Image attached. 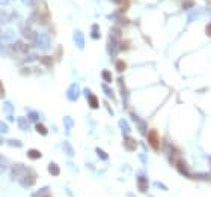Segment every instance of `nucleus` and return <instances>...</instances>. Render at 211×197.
I'll return each instance as SVG.
<instances>
[{"instance_id":"423d86ee","label":"nucleus","mask_w":211,"mask_h":197,"mask_svg":"<svg viewBox=\"0 0 211 197\" xmlns=\"http://www.w3.org/2000/svg\"><path fill=\"white\" fill-rule=\"evenodd\" d=\"M124 146H125L127 151H136V148H137V142L133 139V137H130V135H125V139H124Z\"/></svg>"},{"instance_id":"a878e982","label":"nucleus","mask_w":211,"mask_h":197,"mask_svg":"<svg viewBox=\"0 0 211 197\" xmlns=\"http://www.w3.org/2000/svg\"><path fill=\"white\" fill-rule=\"evenodd\" d=\"M8 131H9V128L6 126V123L0 120V132H3V134H5V132H8Z\"/></svg>"},{"instance_id":"2eb2a0df","label":"nucleus","mask_w":211,"mask_h":197,"mask_svg":"<svg viewBox=\"0 0 211 197\" xmlns=\"http://www.w3.org/2000/svg\"><path fill=\"white\" fill-rule=\"evenodd\" d=\"M74 36H76V41H77V45H79L80 48H83V47H84V39H83V35H82L80 32H77V33H76Z\"/></svg>"},{"instance_id":"c85d7f7f","label":"nucleus","mask_w":211,"mask_h":197,"mask_svg":"<svg viewBox=\"0 0 211 197\" xmlns=\"http://www.w3.org/2000/svg\"><path fill=\"white\" fill-rule=\"evenodd\" d=\"M5 96V87H3V83L0 81V98Z\"/></svg>"},{"instance_id":"f8f14e48","label":"nucleus","mask_w":211,"mask_h":197,"mask_svg":"<svg viewBox=\"0 0 211 197\" xmlns=\"http://www.w3.org/2000/svg\"><path fill=\"white\" fill-rule=\"evenodd\" d=\"M3 112L8 115V116H14V105L11 102H5L3 104Z\"/></svg>"},{"instance_id":"cd10ccee","label":"nucleus","mask_w":211,"mask_h":197,"mask_svg":"<svg viewBox=\"0 0 211 197\" xmlns=\"http://www.w3.org/2000/svg\"><path fill=\"white\" fill-rule=\"evenodd\" d=\"M41 62L42 63H45V65H51V59H48V57H41Z\"/></svg>"},{"instance_id":"20e7f679","label":"nucleus","mask_w":211,"mask_h":197,"mask_svg":"<svg viewBox=\"0 0 211 197\" xmlns=\"http://www.w3.org/2000/svg\"><path fill=\"white\" fill-rule=\"evenodd\" d=\"M148 187H149L148 178L143 176V175H139V176H137V190H139L140 193H146V191H148Z\"/></svg>"},{"instance_id":"473e14b6","label":"nucleus","mask_w":211,"mask_h":197,"mask_svg":"<svg viewBox=\"0 0 211 197\" xmlns=\"http://www.w3.org/2000/svg\"><path fill=\"white\" fill-rule=\"evenodd\" d=\"M149 197H154V196H149Z\"/></svg>"},{"instance_id":"7ed1b4c3","label":"nucleus","mask_w":211,"mask_h":197,"mask_svg":"<svg viewBox=\"0 0 211 197\" xmlns=\"http://www.w3.org/2000/svg\"><path fill=\"white\" fill-rule=\"evenodd\" d=\"M148 143L151 145L152 149H155V151L160 149V137H158V132L155 129H151L148 132Z\"/></svg>"},{"instance_id":"aec40b11","label":"nucleus","mask_w":211,"mask_h":197,"mask_svg":"<svg viewBox=\"0 0 211 197\" xmlns=\"http://www.w3.org/2000/svg\"><path fill=\"white\" fill-rule=\"evenodd\" d=\"M39 42H41L39 45H41L42 48H47V47L50 45V39H48L47 36H41V38H39Z\"/></svg>"},{"instance_id":"7c9ffc66","label":"nucleus","mask_w":211,"mask_h":197,"mask_svg":"<svg viewBox=\"0 0 211 197\" xmlns=\"http://www.w3.org/2000/svg\"><path fill=\"white\" fill-rule=\"evenodd\" d=\"M2 143H3V139H2V137H0V145H2Z\"/></svg>"},{"instance_id":"393cba45","label":"nucleus","mask_w":211,"mask_h":197,"mask_svg":"<svg viewBox=\"0 0 211 197\" xmlns=\"http://www.w3.org/2000/svg\"><path fill=\"white\" fill-rule=\"evenodd\" d=\"M27 119L36 123V120H38V113H36V112H30V113H29V118H27Z\"/></svg>"},{"instance_id":"5701e85b","label":"nucleus","mask_w":211,"mask_h":197,"mask_svg":"<svg viewBox=\"0 0 211 197\" xmlns=\"http://www.w3.org/2000/svg\"><path fill=\"white\" fill-rule=\"evenodd\" d=\"M119 125H121V128L124 129V132H130V126H128V123H127L124 119H122V120H119Z\"/></svg>"},{"instance_id":"9b49d317","label":"nucleus","mask_w":211,"mask_h":197,"mask_svg":"<svg viewBox=\"0 0 211 197\" xmlns=\"http://www.w3.org/2000/svg\"><path fill=\"white\" fill-rule=\"evenodd\" d=\"M48 193H50V188H48V187H42L41 190H38L36 193H33L32 197H45Z\"/></svg>"},{"instance_id":"ddd939ff","label":"nucleus","mask_w":211,"mask_h":197,"mask_svg":"<svg viewBox=\"0 0 211 197\" xmlns=\"http://www.w3.org/2000/svg\"><path fill=\"white\" fill-rule=\"evenodd\" d=\"M63 149H65V154H66L68 157H74V149H73V146H71L68 142L63 143Z\"/></svg>"},{"instance_id":"6ab92c4d","label":"nucleus","mask_w":211,"mask_h":197,"mask_svg":"<svg viewBox=\"0 0 211 197\" xmlns=\"http://www.w3.org/2000/svg\"><path fill=\"white\" fill-rule=\"evenodd\" d=\"M101 75H103V78L106 80V81H109V83L113 80V78H112V72H110V71H107V69H104V71L101 72Z\"/></svg>"},{"instance_id":"412c9836","label":"nucleus","mask_w":211,"mask_h":197,"mask_svg":"<svg viewBox=\"0 0 211 197\" xmlns=\"http://www.w3.org/2000/svg\"><path fill=\"white\" fill-rule=\"evenodd\" d=\"M8 145H9V146H15V148H21V146H23V143H21L20 140H14V139L8 140Z\"/></svg>"},{"instance_id":"c756f323","label":"nucleus","mask_w":211,"mask_h":197,"mask_svg":"<svg viewBox=\"0 0 211 197\" xmlns=\"http://www.w3.org/2000/svg\"><path fill=\"white\" fill-rule=\"evenodd\" d=\"M207 35H208V36H211V24H208V26H207Z\"/></svg>"},{"instance_id":"1a4fd4ad","label":"nucleus","mask_w":211,"mask_h":197,"mask_svg":"<svg viewBox=\"0 0 211 197\" xmlns=\"http://www.w3.org/2000/svg\"><path fill=\"white\" fill-rule=\"evenodd\" d=\"M87 102H89V107H90V109H98V107H100L98 98H97L95 95H92V93L87 95Z\"/></svg>"},{"instance_id":"f3484780","label":"nucleus","mask_w":211,"mask_h":197,"mask_svg":"<svg viewBox=\"0 0 211 197\" xmlns=\"http://www.w3.org/2000/svg\"><path fill=\"white\" fill-rule=\"evenodd\" d=\"M18 125H20L21 129H27V128H29V120L24 119V118H20L18 119Z\"/></svg>"},{"instance_id":"4be33fe9","label":"nucleus","mask_w":211,"mask_h":197,"mask_svg":"<svg viewBox=\"0 0 211 197\" xmlns=\"http://www.w3.org/2000/svg\"><path fill=\"white\" fill-rule=\"evenodd\" d=\"M116 69H118L119 72H122V71L125 69V62H124V60H118V62H116Z\"/></svg>"},{"instance_id":"a211bd4d","label":"nucleus","mask_w":211,"mask_h":197,"mask_svg":"<svg viewBox=\"0 0 211 197\" xmlns=\"http://www.w3.org/2000/svg\"><path fill=\"white\" fill-rule=\"evenodd\" d=\"M63 122H65V126H66V129H71V128L74 126V120H73L71 118H68V116H66V118H63Z\"/></svg>"},{"instance_id":"f03ea898","label":"nucleus","mask_w":211,"mask_h":197,"mask_svg":"<svg viewBox=\"0 0 211 197\" xmlns=\"http://www.w3.org/2000/svg\"><path fill=\"white\" fill-rule=\"evenodd\" d=\"M26 170H27V167L24 165V164H21V162H15V164H12V167H11V179L12 181H18L24 173H26Z\"/></svg>"},{"instance_id":"f257e3e1","label":"nucleus","mask_w":211,"mask_h":197,"mask_svg":"<svg viewBox=\"0 0 211 197\" xmlns=\"http://www.w3.org/2000/svg\"><path fill=\"white\" fill-rule=\"evenodd\" d=\"M36 179H38V176H36L33 172H30V173H24V175L18 179V184H20V187H23V188H30V187H33V184L36 182Z\"/></svg>"},{"instance_id":"b1692460","label":"nucleus","mask_w":211,"mask_h":197,"mask_svg":"<svg viewBox=\"0 0 211 197\" xmlns=\"http://www.w3.org/2000/svg\"><path fill=\"white\" fill-rule=\"evenodd\" d=\"M154 187H155V188H160V190H165V191H168V187H166L163 182H158V181H155V182H154Z\"/></svg>"},{"instance_id":"6e6552de","label":"nucleus","mask_w":211,"mask_h":197,"mask_svg":"<svg viewBox=\"0 0 211 197\" xmlns=\"http://www.w3.org/2000/svg\"><path fill=\"white\" fill-rule=\"evenodd\" d=\"M48 173L51 176H59L60 175V167L56 164V162H50L48 164Z\"/></svg>"},{"instance_id":"9d476101","label":"nucleus","mask_w":211,"mask_h":197,"mask_svg":"<svg viewBox=\"0 0 211 197\" xmlns=\"http://www.w3.org/2000/svg\"><path fill=\"white\" fill-rule=\"evenodd\" d=\"M41 157H42V154L38 149H29L27 151V158L29 159H39Z\"/></svg>"},{"instance_id":"2f4dec72","label":"nucleus","mask_w":211,"mask_h":197,"mask_svg":"<svg viewBox=\"0 0 211 197\" xmlns=\"http://www.w3.org/2000/svg\"><path fill=\"white\" fill-rule=\"evenodd\" d=\"M45 197H51V196H48V194H47V196H45Z\"/></svg>"},{"instance_id":"4468645a","label":"nucleus","mask_w":211,"mask_h":197,"mask_svg":"<svg viewBox=\"0 0 211 197\" xmlns=\"http://www.w3.org/2000/svg\"><path fill=\"white\" fill-rule=\"evenodd\" d=\"M35 129H36L41 135H47V132H48V131H47V128H45L42 123H35Z\"/></svg>"},{"instance_id":"dca6fc26","label":"nucleus","mask_w":211,"mask_h":197,"mask_svg":"<svg viewBox=\"0 0 211 197\" xmlns=\"http://www.w3.org/2000/svg\"><path fill=\"white\" fill-rule=\"evenodd\" d=\"M95 151H97V155L101 158L103 161H107V159H109V155H107V154H106V152H104V151H103L101 148H97Z\"/></svg>"},{"instance_id":"39448f33","label":"nucleus","mask_w":211,"mask_h":197,"mask_svg":"<svg viewBox=\"0 0 211 197\" xmlns=\"http://www.w3.org/2000/svg\"><path fill=\"white\" fill-rule=\"evenodd\" d=\"M79 95H80L79 86H77L76 83H74V84H71V86H70V89H68V92H66L68 99H71V101H77V99H79Z\"/></svg>"},{"instance_id":"bb28decb","label":"nucleus","mask_w":211,"mask_h":197,"mask_svg":"<svg viewBox=\"0 0 211 197\" xmlns=\"http://www.w3.org/2000/svg\"><path fill=\"white\" fill-rule=\"evenodd\" d=\"M103 89H104V92H106V95H109L110 98H113V92H112V89H109L107 86H103Z\"/></svg>"},{"instance_id":"0eeeda50","label":"nucleus","mask_w":211,"mask_h":197,"mask_svg":"<svg viewBox=\"0 0 211 197\" xmlns=\"http://www.w3.org/2000/svg\"><path fill=\"white\" fill-rule=\"evenodd\" d=\"M175 164H176V169H178V172H179L182 176H190V172H189V169H187V165H185V161H182V159H178Z\"/></svg>"}]
</instances>
